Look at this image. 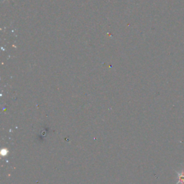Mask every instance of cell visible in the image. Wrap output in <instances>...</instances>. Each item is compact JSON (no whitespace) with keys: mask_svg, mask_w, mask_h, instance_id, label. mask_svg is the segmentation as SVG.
I'll return each mask as SVG.
<instances>
[{"mask_svg":"<svg viewBox=\"0 0 184 184\" xmlns=\"http://www.w3.org/2000/svg\"><path fill=\"white\" fill-rule=\"evenodd\" d=\"M177 173L178 175V181L177 182L176 184H184V171L183 169L180 171V172H178Z\"/></svg>","mask_w":184,"mask_h":184,"instance_id":"cell-1","label":"cell"}]
</instances>
